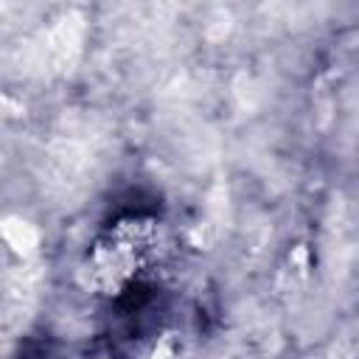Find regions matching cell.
I'll return each instance as SVG.
<instances>
[{
  "instance_id": "cell-1",
  "label": "cell",
  "mask_w": 359,
  "mask_h": 359,
  "mask_svg": "<svg viewBox=\"0 0 359 359\" xmlns=\"http://www.w3.org/2000/svg\"><path fill=\"white\" fill-rule=\"evenodd\" d=\"M157 247L160 236L149 222H123L98 244L90 272L98 278V283L118 289L123 280L140 272V266L154 255Z\"/></svg>"
}]
</instances>
